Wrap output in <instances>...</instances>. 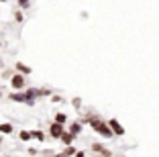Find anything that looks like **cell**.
Here are the masks:
<instances>
[{"label":"cell","instance_id":"44dd1931","mask_svg":"<svg viewBox=\"0 0 159 157\" xmlns=\"http://www.w3.org/2000/svg\"><path fill=\"white\" fill-rule=\"evenodd\" d=\"M55 157H66V155H63V153H57V155Z\"/></svg>","mask_w":159,"mask_h":157},{"label":"cell","instance_id":"7c38bea8","mask_svg":"<svg viewBox=\"0 0 159 157\" xmlns=\"http://www.w3.org/2000/svg\"><path fill=\"white\" fill-rule=\"evenodd\" d=\"M55 122L66 125V122H67V114H66V112H57V114H55Z\"/></svg>","mask_w":159,"mask_h":157},{"label":"cell","instance_id":"4fadbf2b","mask_svg":"<svg viewBox=\"0 0 159 157\" xmlns=\"http://www.w3.org/2000/svg\"><path fill=\"white\" fill-rule=\"evenodd\" d=\"M19 139L27 143V141H31V139H33V135H31V131H20V133H19Z\"/></svg>","mask_w":159,"mask_h":157},{"label":"cell","instance_id":"8fae6325","mask_svg":"<svg viewBox=\"0 0 159 157\" xmlns=\"http://www.w3.org/2000/svg\"><path fill=\"white\" fill-rule=\"evenodd\" d=\"M8 100L10 102H25V94H19V92H12L8 96Z\"/></svg>","mask_w":159,"mask_h":157},{"label":"cell","instance_id":"7a4b0ae2","mask_svg":"<svg viewBox=\"0 0 159 157\" xmlns=\"http://www.w3.org/2000/svg\"><path fill=\"white\" fill-rule=\"evenodd\" d=\"M90 149H92V153L96 157H112V151H108L102 143H92V147H90Z\"/></svg>","mask_w":159,"mask_h":157},{"label":"cell","instance_id":"cb8c5ba5","mask_svg":"<svg viewBox=\"0 0 159 157\" xmlns=\"http://www.w3.org/2000/svg\"><path fill=\"white\" fill-rule=\"evenodd\" d=\"M0 96H2V94H0Z\"/></svg>","mask_w":159,"mask_h":157},{"label":"cell","instance_id":"ffe728a7","mask_svg":"<svg viewBox=\"0 0 159 157\" xmlns=\"http://www.w3.org/2000/svg\"><path fill=\"white\" fill-rule=\"evenodd\" d=\"M75 157H86V153L84 151H75Z\"/></svg>","mask_w":159,"mask_h":157},{"label":"cell","instance_id":"2e32d148","mask_svg":"<svg viewBox=\"0 0 159 157\" xmlns=\"http://www.w3.org/2000/svg\"><path fill=\"white\" fill-rule=\"evenodd\" d=\"M63 155H66V157H70V155H75V149L71 147V145H67V147L63 149Z\"/></svg>","mask_w":159,"mask_h":157},{"label":"cell","instance_id":"d4e9b609","mask_svg":"<svg viewBox=\"0 0 159 157\" xmlns=\"http://www.w3.org/2000/svg\"><path fill=\"white\" fill-rule=\"evenodd\" d=\"M6 157H8V155H6Z\"/></svg>","mask_w":159,"mask_h":157},{"label":"cell","instance_id":"277c9868","mask_svg":"<svg viewBox=\"0 0 159 157\" xmlns=\"http://www.w3.org/2000/svg\"><path fill=\"white\" fill-rule=\"evenodd\" d=\"M25 76L23 74H19V72H16V74H12L10 76V86H12L14 90H23L25 88Z\"/></svg>","mask_w":159,"mask_h":157},{"label":"cell","instance_id":"9c48e42d","mask_svg":"<svg viewBox=\"0 0 159 157\" xmlns=\"http://www.w3.org/2000/svg\"><path fill=\"white\" fill-rule=\"evenodd\" d=\"M14 69H16L19 74H23V76H29V74H31V67H27V65H25V63H20V61H16Z\"/></svg>","mask_w":159,"mask_h":157},{"label":"cell","instance_id":"8992f818","mask_svg":"<svg viewBox=\"0 0 159 157\" xmlns=\"http://www.w3.org/2000/svg\"><path fill=\"white\" fill-rule=\"evenodd\" d=\"M37 90H27V92H25V102H27V104H31V106H33L35 104V100H37Z\"/></svg>","mask_w":159,"mask_h":157},{"label":"cell","instance_id":"d6986e66","mask_svg":"<svg viewBox=\"0 0 159 157\" xmlns=\"http://www.w3.org/2000/svg\"><path fill=\"white\" fill-rule=\"evenodd\" d=\"M71 104H74V108H80V106H82V100H80V98H74Z\"/></svg>","mask_w":159,"mask_h":157},{"label":"cell","instance_id":"3957f363","mask_svg":"<svg viewBox=\"0 0 159 157\" xmlns=\"http://www.w3.org/2000/svg\"><path fill=\"white\" fill-rule=\"evenodd\" d=\"M63 133H66L63 125H59V122H55V120L49 125V137H51V139H61V135H63Z\"/></svg>","mask_w":159,"mask_h":157},{"label":"cell","instance_id":"ba28073f","mask_svg":"<svg viewBox=\"0 0 159 157\" xmlns=\"http://www.w3.org/2000/svg\"><path fill=\"white\" fill-rule=\"evenodd\" d=\"M14 133V127L10 122H2L0 125V135H12Z\"/></svg>","mask_w":159,"mask_h":157},{"label":"cell","instance_id":"603a6c76","mask_svg":"<svg viewBox=\"0 0 159 157\" xmlns=\"http://www.w3.org/2000/svg\"><path fill=\"white\" fill-rule=\"evenodd\" d=\"M0 67H2V59H0Z\"/></svg>","mask_w":159,"mask_h":157},{"label":"cell","instance_id":"6da1fadb","mask_svg":"<svg viewBox=\"0 0 159 157\" xmlns=\"http://www.w3.org/2000/svg\"><path fill=\"white\" fill-rule=\"evenodd\" d=\"M86 120H88V122H90V127H92V129L96 131L98 135H102V137L110 139V137L114 135V133H112V129L108 127V122H104V120L100 118V116H94V114H90Z\"/></svg>","mask_w":159,"mask_h":157},{"label":"cell","instance_id":"9a60e30c","mask_svg":"<svg viewBox=\"0 0 159 157\" xmlns=\"http://www.w3.org/2000/svg\"><path fill=\"white\" fill-rule=\"evenodd\" d=\"M16 4H19V8L27 10V8H31V0H16Z\"/></svg>","mask_w":159,"mask_h":157},{"label":"cell","instance_id":"5b68a950","mask_svg":"<svg viewBox=\"0 0 159 157\" xmlns=\"http://www.w3.org/2000/svg\"><path fill=\"white\" fill-rule=\"evenodd\" d=\"M108 127L112 129V133L116 135V137H122V135H125V127H122L116 118H110V120H108Z\"/></svg>","mask_w":159,"mask_h":157},{"label":"cell","instance_id":"7402d4cb","mask_svg":"<svg viewBox=\"0 0 159 157\" xmlns=\"http://www.w3.org/2000/svg\"><path fill=\"white\" fill-rule=\"evenodd\" d=\"M0 147H2V135H0Z\"/></svg>","mask_w":159,"mask_h":157},{"label":"cell","instance_id":"5bb4252c","mask_svg":"<svg viewBox=\"0 0 159 157\" xmlns=\"http://www.w3.org/2000/svg\"><path fill=\"white\" fill-rule=\"evenodd\" d=\"M31 135H33V139H37V141H45V133H43V131H31Z\"/></svg>","mask_w":159,"mask_h":157},{"label":"cell","instance_id":"52a82bcc","mask_svg":"<svg viewBox=\"0 0 159 157\" xmlns=\"http://www.w3.org/2000/svg\"><path fill=\"white\" fill-rule=\"evenodd\" d=\"M70 133L74 135V137H78V135L82 133V122H80V120H75V122L70 125Z\"/></svg>","mask_w":159,"mask_h":157},{"label":"cell","instance_id":"e0dca14e","mask_svg":"<svg viewBox=\"0 0 159 157\" xmlns=\"http://www.w3.org/2000/svg\"><path fill=\"white\" fill-rule=\"evenodd\" d=\"M37 94H39V96H51V90H49V88H39Z\"/></svg>","mask_w":159,"mask_h":157},{"label":"cell","instance_id":"30bf717a","mask_svg":"<svg viewBox=\"0 0 159 157\" xmlns=\"http://www.w3.org/2000/svg\"><path fill=\"white\" fill-rule=\"evenodd\" d=\"M74 135H71L70 133V131H66V133H63V135H61V139H59V141H61V143H63V145H66V147H67V145H71V141H74Z\"/></svg>","mask_w":159,"mask_h":157},{"label":"cell","instance_id":"ac0fdd59","mask_svg":"<svg viewBox=\"0 0 159 157\" xmlns=\"http://www.w3.org/2000/svg\"><path fill=\"white\" fill-rule=\"evenodd\" d=\"M14 21H16V23H23V21H25V16H23V12H20V10H16V12H14Z\"/></svg>","mask_w":159,"mask_h":157}]
</instances>
